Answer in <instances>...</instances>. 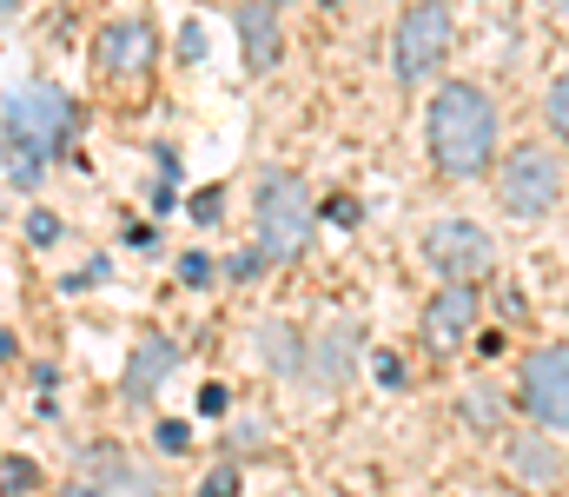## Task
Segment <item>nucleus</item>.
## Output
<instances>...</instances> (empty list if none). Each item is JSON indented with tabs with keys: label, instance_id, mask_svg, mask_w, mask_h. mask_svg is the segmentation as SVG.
I'll return each mask as SVG.
<instances>
[{
	"label": "nucleus",
	"instance_id": "23",
	"mask_svg": "<svg viewBox=\"0 0 569 497\" xmlns=\"http://www.w3.org/2000/svg\"><path fill=\"white\" fill-rule=\"evenodd\" d=\"M0 485H7V491H27V485H33V465H27V458H13V465L0 471Z\"/></svg>",
	"mask_w": 569,
	"mask_h": 497
},
{
	"label": "nucleus",
	"instance_id": "12",
	"mask_svg": "<svg viewBox=\"0 0 569 497\" xmlns=\"http://www.w3.org/2000/svg\"><path fill=\"white\" fill-rule=\"evenodd\" d=\"M172 365H179V351H172L166 338H146L140 351H133V371H127V398L146 405V398H152V385H159V378H172Z\"/></svg>",
	"mask_w": 569,
	"mask_h": 497
},
{
	"label": "nucleus",
	"instance_id": "7",
	"mask_svg": "<svg viewBox=\"0 0 569 497\" xmlns=\"http://www.w3.org/2000/svg\"><path fill=\"white\" fill-rule=\"evenodd\" d=\"M523 398H530L537 425L569 431V351L563 345H543V351L523 365Z\"/></svg>",
	"mask_w": 569,
	"mask_h": 497
},
{
	"label": "nucleus",
	"instance_id": "14",
	"mask_svg": "<svg viewBox=\"0 0 569 497\" xmlns=\"http://www.w3.org/2000/svg\"><path fill=\"white\" fill-rule=\"evenodd\" d=\"M463 418L490 431V425H497V398H490V391H470V398H463Z\"/></svg>",
	"mask_w": 569,
	"mask_h": 497
},
{
	"label": "nucleus",
	"instance_id": "21",
	"mask_svg": "<svg viewBox=\"0 0 569 497\" xmlns=\"http://www.w3.org/2000/svg\"><path fill=\"white\" fill-rule=\"evenodd\" d=\"M219 212H226V199H219V192H199V199H192V219H199V226H212Z\"/></svg>",
	"mask_w": 569,
	"mask_h": 497
},
{
	"label": "nucleus",
	"instance_id": "4",
	"mask_svg": "<svg viewBox=\"0 0 569 497\" xmlns=\"http://www.w3.org/2000/svg\"><path fill=\"white\" fill-rule=\"evenodd\" d=\"M557 192H563V160L550 153V147H517L510 166H503V206L517 212V219H543L550 206H557Z\"/></svg>",
	"mask_w": 569,
	"mask_h": 497
},
{
	"label": "nucleus",
	"instance_id": "8",
	"mask_svg": "<svg viewBox=\"0 0 569 497\" xmlns=\"http://www.w3.org/2000/svg\"><path fill=\"white\" fill-rule=\"evenodd\" d=\"M477 312H483V299L470 292V286H450V292H437L425 306V338L430 351H457L463 338H470V326H477Z\"/></svg>",
	"mask_w": 569,
	"mask_h": 497
},
{
	"label": "nucleus",
	"instance_id": "5",
	"mask_svg": "<svg viewBox=\"0 0 569 497\" xmlns=\"http://www.w3.org/2000/svg\"><path fill=\"white\" fill-rule=\"evenodd\" d=\"M425 259H430V272H443L450 286H470V279L490 272L497 246H490V232L470 226V219H437L425 232Z\"/></svg>",
	"mask_w": 569,
	"mask_h": 497
},
{
	"label": "nucleus",
	"instance_id": "6",
	"mask_svg": "<svg viewBox=\"0 0 569 497\" xmlns=\"http://www.w3.org/2000/svg\"><path fill=\"white\" fill-rule=\"evenodd\" d=\"M450 53V7L443 0H418L398 20V73L405 80H430Z\"/></svg>",
	"mask_w": 569,
	"mask_h": 497
},
{
	"label": "nucleus",
	"instance_id": "16",
	"mask_svg": "<svg viewBox=\"0 0 569 497\" xmlns=\"http://www.w3.org/2000/svg\"><path fill=\"white\" fill-rule=\"evenodd\" d=\"M266 358H272L279 371H291V331H284V326H272V331H266Z\"/></svg>",
	"mask_w": 569,
	"mask_h": 497
},
{
	"label": "nucleus",
	"instance_id": "2",
	"mask_svg": "<svg viewBox=\"0 0 569 497\" xmlns=\"http://www.w3.org/2000/svg\"><path fill=\"white\" fill-rule=\"evenodd\" d=\"M67 127H73V107H67L60 87H27V93L7 100V113H0V147H7L20 186L40 179V166H47V153L67 140Z\"/></svg>",
	"mask_w": 569,
	"mask_h": 497
},
{
	"label": "nucleus",
	"instance_id": "17",
	"mask_svg": "<svg viewBox=\"0 0 569 497\" xmlns=\"http://www.w3.org/2000/svg\"><path fill=\"white\" fill-rule=\"evenodd\" d=\"M232 491H239V471H232V465H219V471L199 485V497H232Z\"/></svg>",
	"mask_w": 569,
	"mask_h": 497
},
{
	"label": "nucleus",
	"instance_id": "10",
	"mask_svg": "<svg viewBox=\"0 0 569 497\" xmlns=\"http://www.w3.org/2000/svg\"><path fill=\"white\" fill-rule=\"evenodd\" d=\"M239 33H246V67L266 73L279 60V27H272V0H246L239 7Z\"/></svg>",
	"mask_w": 569,
	"mask_h": 497
},
{
	"label": "nucleus",
	"instance_id": "27",
	"mask_svg": "<svg viewBox=\"0 0 569 497\" xmlns=\"http://www.w3.org/2000/svg\"><path fill=\"white\" fill-rule=\"evenodd\" d=\"M7 7H13V0H0V13H7Z\"/></svg>",
	"mask_w": 569,
	"mask_h": 497
},
{
	"label": "nucleus",
	"instance_id": "11",
	"mask_svg": "<svg viewBox=\"0 0 569 497\" xmlns=\"http://www.w3.org/2000/svg\"><path fill=\"white\" fill-rule=\"evenodd\" d=\"M510 471H517L530 491H557L563 458H557V445H543V438H517V445H510Z\"/></svg>",
	"mask_w": 569,
	"mask_h": 497
},
{
	"label": "nucleus",
	"instance_id": "9",
	"mask_svg": "<svg viewBox=\"0 0 569 497\" xmlns=\"http://www.w3.org/2000/svg\"><path fill=\"white\" fill-rule=\"evenodd\" d=\"M152 27H140V20H120V27H107V40H100V67L107 73H140L146 60H152Z\"/></svg>",
	"mask_w": 569,
	"mask_h": 497
},
{
	"label": "nucleus",
	"instance_id": "1",
	"mask_svg": "<svg viewBox=\"0 0 569 497\" xmlns=\"http://www.w3.org/2000/svg\"><path fill=\"white\" fill-rule=\"evenodd\" d=\"M430 160L443 166L450 179H470L483 172L497 153V107L477 93V87H443L430 100Z\"/></svg>",
	"mask_w": 569,
	"mask_h": 497
},
{
	"label": "nucleus",
	"instance_id": "3",
	"mask_svg": "<svg viewBox=\"0 0 569 497\" xmlns=\"http://www.w3.org/2000/svg\"><path fill=\"white\" fill-rule=\"evenodd\" d=\"M311 226H318V206L311 192L291 179V172H272L259 186V252L266 259H298L311 246Z\"/></svg>",
	"mask_w": 569,
	"mask_h": 497
},
{
	"label": "nucleus",
	"instance_id": "26",
	"mask_svg": "<svg viewBox=\"0 0 569 497\" xmlns=\"http://www.w3.org/2000/svg\"><path fill=\"white\" fill-rule=\"evenodd\" d=\"M550 13H569V0H550Z\"/></svg>",
	"mask_w": 569,
	"mask_h": 497
},
{
	"label": "nucleus",
	"instance_id": "25",
	"mask_svg": "<svg viewBox=\"0 0 569 497\" xmlns=\"http://www.w3.org/2000/svg\"><path fill=\"white\" fill-rule=\"evenodd\" d=\"M7 351H13V338H7V331H0V358H7Z\"/></svg>",
	"mask_w": 569,
	"mask_h": 497
},
{
	"label": "nucleus",
	"instance_id": "18",
	"mask_svg": "<svg viewBox=\"0 0 569 497\" xmlns=\"http://www.w3.org/2000/svg\"><path fill=\"white\" fill-rule=\"evenodd\" d=\"M27 239H33V246H53V239H60V219H53V212H33V219H27Z\"/></svg>",
	"mask_w": 569,
	"mask_h": 497
},
{
	"label": "nucleus",
	"instance_id": "20",
	"mask_svg": "<svg viewBox=\"0 0 569 497\" xmlns=\"http://www.w3.org/2000/svg\"><path fill=\"white\" fill-rule=\"evenodd\" d=\"M152 438H159V451H186V438H192V431H186L179 418H159V431H152Z\"/></svg>",
	"mask_w": 569,
	"mask_h": 497
},
{
	"label": "nucleus",
	"instance_id": "13",
	"mask_svg": "<svg viewBox=\"0 0 569 497\" xmlns=\"http://www.w3.org/2000/svg\"><path fill=\"white\" fill-rule=\"evenodd\" d=\"M345 345H351V331H331V338L318 345V358H311V385H338V378H345Z\"/></svg>",
	"mask_w": 569,
	"mask_h": 497
},
{
	"label": "nucleus",
	"instance_id": "22",
	"mask_svg": "<svg viewBox=\"0 0 569 497\" xmlns=\"http://www.w3.org/2000/svg\"><path fill=\"white\" fill-rule=\"evenodd\" d=\"M226 405H232L226 385H206V391H199V411H206V418H226Z\"/></svg>",
	"mask_w": 569,
	"mask_h": 497
},
{
	"label": "nucleus",
	"instance_id": "19",
	"mask_svg": "<svg viewBox=\"0 0 569 497\" xmlns=\"http://www.w3.org/2000/svg\"><path fill=\"white\" fill-rule=\"evenodd\" d=\"M179 279H186V286H206V279H212V259H206V252H186V259H179Z\"/></svg>",
	"mask_w": 569,
	"mask_h": 497
},
{
	"label": "nucleus",
	"instance_id": "15",
	"mask_svg": "<svg viewBox=\"0 0 569 497\" xmlns=\"http://www.w3.org/2000/svg\"><path fill=\"white\" fill-rule=\"evenodd\" d=\"M550 127H557V133L569 140V73L557 80V87H550Z\"/></svg>",
	"mask_w": 569,
	"mask_h": 497
},
{
	"label": "nucleus",
	"instance_id": "24",
	"mask_svg": "<svg viewBox=\"0 0 569 497\" xmlns=\"http://www.w3.org/2000/svg\"><path fill=\"white\" fill-rule=\"evenodd\" d=\"M378 378H385V385H405V365H398L391 351H378Z\"/></svg>",
	"mask_w": 569,
	"mask_h": 497
}]
</instances>
